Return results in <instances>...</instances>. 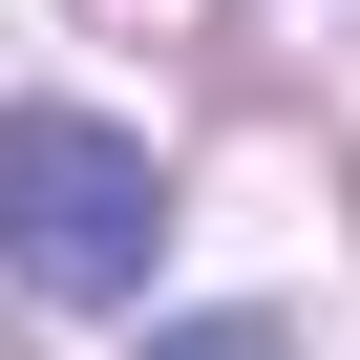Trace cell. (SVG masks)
Returning <instances> with one entry per match:
<instances>
[{
	"instance_id": "cell-2",
	"label": "cell",
	"mask_w": 360,
	"mask_h": 360,
	"mask_svg": "<svg viewBox=\"0 0 360 360\" xmlns=\"http://www.w3.org/2000/svg\"><path fill=\"white\" fill-rule=\"evenodd\" d=\"M148 360H276V318H169Z\"/></svg>"
},
{
	"instance_id": "cell-1",
	"label": "cell",
	"mask_w": 360,
	"mask_h": 360,
	"mask_svg": "<svg viewBox=\"0 0 360 360\" xmlns=\"http://www.w3.org/2000/svg\"><path fill=\"white\" fill-rule=\"evenodd\" d=\"M169 255V169L85 106H0V276H43V297H148Z\"/></svg>"
}]
</instances>
